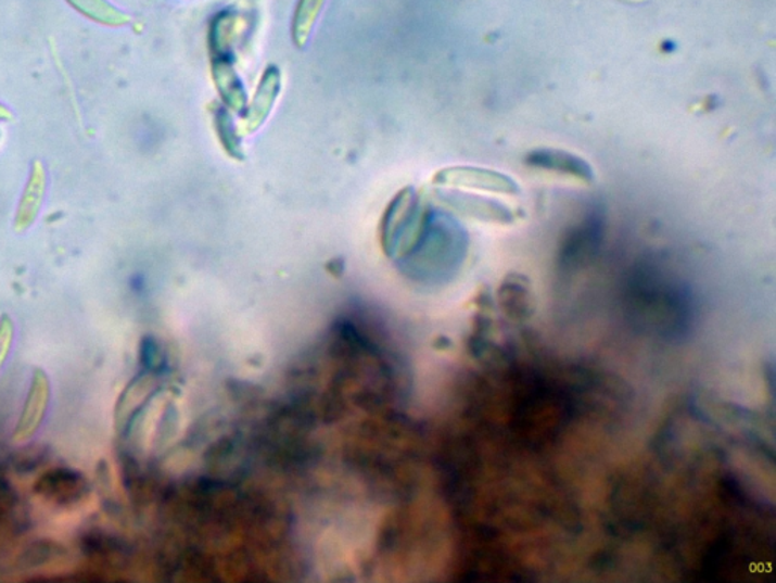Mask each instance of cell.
Listing matches in <instances>:
<instances>
[{
    "mask_svg": "<svg viewBox=\"0 0 776 583\" xmlns=\"http://www.w3.org/2000/svg\"><path fill=\"white\" fill-rule=\"evenodd\" d=\"M327 0H297L292 21V38L296 48L304 49Z\"/></svg>",
    "mask_w": 776,
    "mask_h": 583,
    "instance_id": "7c38bea8",
    "label": "cell"
},
{
    "mask_svg": "<svg viewBox=\"0 0 776 583\" xmlns=\"http://www.w3.org/2000/svg\"><path fill=\"white\" fill-rule=\"evenodd\" d=\"M2 117H8V113L5 109H2V106H0V119H2Z\"/></svg>",
    "mask_w": 776,
    "mask_h": 583,
    "instance_id": "2e32d148",
    "label": "cell"
},
{
    "mask_svg": "<svg viewBox=\"0 0 776 583\" xmlns=\"http://www.w3.org/2000/svg\"><path fill=\"white\" fill-rule=\"evenodd\" d=\"M209 112H212L214 131H216L217 139H219L224 151L227 152L229 157L236 160V162H243L244 151L242 137H240L239 131H237L231 110H228L225 105L217 104V102H213Z\"/></svg>",
    "mask_w": 776,
    "mask_h": 583,
    "instance_id": "8fae6325",
    "label": "cell"
},
{
    "mask_svg": "<svg viewBox=\"0 0 776 583\" xmlns=\"http://www.w3.org/2000/svg\"><path fill=\"white\" fill-rule=\"evenodd\" d=\"M282 91V74L278 66L266 67L262 79H259L257 91L247 105L244 129L247 135H254L269 119L275 105H277L279 94Z\"/></svg>",
    "mask_w": 776,
    "mask_h": 583,
    "instance_id": "52a82bcc",
    "label": "cell"
},
{
    "mask_svg": "<svg viewBox=\"0 0 776 583\" xmlns=\"http://www.w3.org/2000/svg\"><path fill=\"white\" fill-rule=\"evenodd\" d=\"M56 548H59V546H53L52 543H36L23 555L22 561L30 562L34 567L40 566V563L51 561V558H55Z\"/></svg>",
    "mask_w": 776,
    "mask_h": 583,
    "instance_id": "4fadbf2b",
    "label": "cell"
},
{
    "mask_svg": "<svg viewBox=\"0 0 776 583\" xmlns=\"http://www.w3.org/2000/svg\"><path fill=\"white\" fill-rule=\"evenodd\" d=\"M438 198L446 205L462 216L472 217L481 223L513 225L518 216L507 204L495 198L481 197V194L460 192L457 189L438 192Z\"/></svg>",
    "mask_w": 776,
    "mask_h": 583,
    "instance_id": "5b68a950",
    "label": "cell"
},
{
    "mask_svg": "<svg viewBox=\"0 0 776 583\" xmlns=\"http://www.w3.org/2000/svg\"><path fill=\"white\" fill-rule=\"evenodd\" d=\"M418 192L408 186L395 194L381 219V246L385 255L403 261L418 242L425 227L428 212Z\"/></svg>",
    "mask_w": 776,
    "mask_h": 583,
    "instance_id": "6da1fadb",
    "label": "cell"
},
{
    "mask_svg": "<svg viewBox=\"0 0 776 583\" xmlns=\"http://www.w3.org/2000/svg\"><path fill=\"white\" fill-rule=\"evenodd\" d=\"M432 185L438 188L478 190V192L518 194L522 189L510 175L478 166L443 167L432 177Z\"/></svg>",
    "mask_w": 776,
    "mask_h": 583,
    "instance_id": "3957f363",
    "label": "cell"
},
{
    "mask_svg": "<svg viewBox=\"0 0 776 583\" xmlns=\"http://www.w3.org/2000/svg\"><path fill=\"white\" fill-rule=\"evenodd\" d=\"M212 76L224 105L237 114H246L247 91L242 78L237 74L231 56H213Z\"/></svg>",
    "mask_w": 776,
    "mask_h": 583,
    "instance_id": "9c48e42d",
    "label": "cell"
},
{
    "mask_svg": "<svg viewBox=\"0 0 776 583\" xmlns=\"http://www.w3.org/2000/svg\"><path fill=\"white\" fill-rule=\"evenodd\" d=\"M525 165L534 169L548 170V173L565 175L576 180L591 185L596 180L594 167L580 155L552 148H540L526 154Z\"/></svg>",
    "mask_w": 776,
    "mask_h": 583,
    "instance_id": "8992f818",
    "label": "cell"
},
{
    "mask_svg": "<svg viewBox=\"0 0 776 583\" xmlns=\"http://www.w3.org/2000/svg\"><path fill=\"white\" fill-rule=\"evenodd\" d=\"M17 505V495L5 479L0 478V521L10 516L11 510Z\"/></svg>",
    "mask_w": 776,
    "mask_h": 583,
    "instance_id": "9a60e30c",
    "label": "cell"
},
{
    "mask_svg": "<svg viewBox=\"0 0 776 583\" xmlns=\"http://www.w3.org/2000/svg\"><path fill=\"white\" fill-rule=\"evenodd\" d=\"M51 386L48 377L41 369H36L25 406H23L21 418L15 427L14 440L23 442L36 434L38 427L43 422L46 410L49 406Z\"/></svg>",
    "mask_w": 776,
    "mask_h": 583,
    "instance_id": "ba28073f",
    "label": "cell"
},
{
    "mask_svg": "<svg viewBox=\"0 0 776 583\" xmlns=\"http://www.w3.org/2000/svg\"><path fill=\"white\" fill-rule=\"evenodd\" d=\"M602 220L601 217L591 216L576 230L569 235L564 245L563 257L571 258V263L581 262V257L586 258L594 253L595 246L601 240Z\"/></svg>",
    "mask_w": 776,
    "mask_h": 583,
    "instance_id": "30bf717a",
    "label": "cell"
},
{
    "mask_svg": "<svg viewBox=\"0 0 776 583\" xmlns=\"http://www.w3.org/2000/svg\"><path fill=\"white\" fill-rule=\"evenodd\" d=\"M34 491L51 505L71 508L86 500L90 494V483L81 471L59 467L41 474Z\"/></svg>",
    "mask_w": 776,
    "mask_h": 583,
    "instance_id": "277c9868",
    "label": "cell"
},
{
    "mask_svg": "<svg viewBox=\"0 0 776 583\" xmlns=\"http://www.w3.org/2000/svg\"><path fill=\"white\" fill-rule=\"evenodd\" d=\"M458 231L450 227L449 230L446 227L443 230L442 227L434 228L430 213L418 242L404 258L411 257L415 268H420L428 278L443 277L447 269L460 265L465 257L466 242Z\"/></svg>",
    "mask_w": 776,
    "mask_h": 583,
    "instance_id": "7a4b0ae2",
    "label": "cell"
},
{
    "mask_svg": "<svg viewBox=\"0 0 776 583\" xmlns=\"http://www.w3.org/2000/svg\"><path fill=\"white\" fill-rule=\"evenodd\" d=\"M14 327L8 316L0 319V368L5 364L11 345H13Z\"/></svg>",
    "mask_w": 776,
    "mask_h": 583,
    "instance_id": "5bb4252c",
    "label": "cell"
}]
</instances>
